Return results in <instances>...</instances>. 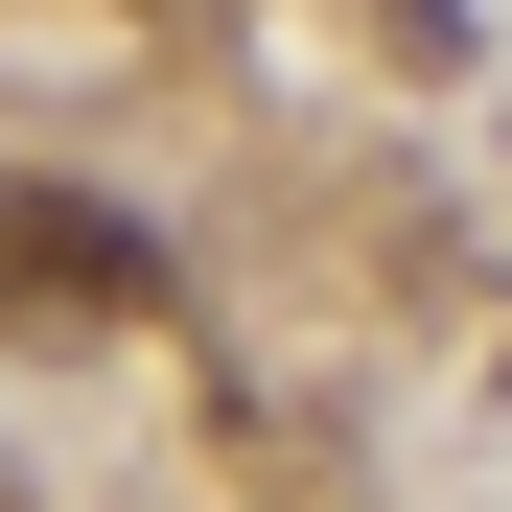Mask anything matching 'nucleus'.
Wrapping results in <instances>:
<instances>
[{"instance_id":"obj_1","label":"nucleus","mask_w":512,"mask_h":512,"mask_svg":"<svg viewBox=\"0 0 512 512\" xmlns=\"http://www.w3.org/2000/svg\"><path fill=\"white\" fill-rule=\"evenodd\" d=\"M140 326H163V233L117 187L0 163V350H140Z\"/></svg>"}]
</instances>
